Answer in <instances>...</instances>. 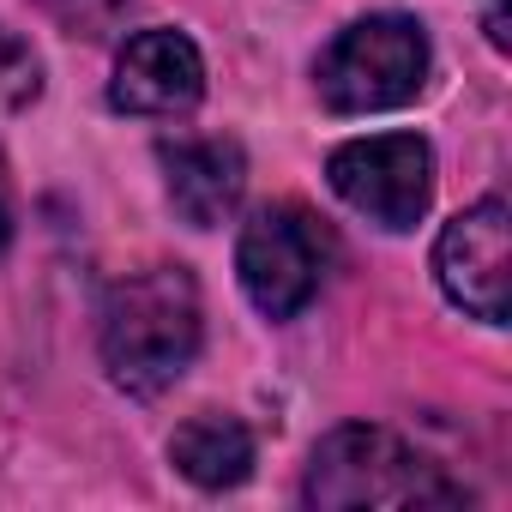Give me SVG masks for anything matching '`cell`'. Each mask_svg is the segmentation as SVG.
Returning a JSON list of instances; mask_svg holds the SVG:
<instances>
[{"instance_id":"obj_1","label":"cell","mask_w":512,"mask_h":512,"mask_svg":"<svg viewBox=\"0 0 512 512\" xmlns=\"http://www.w3.org/2000/svg\"><path fill=\"white\" fill-rule=\"evenodd\" d=\"M199 338H205V308H199L193 272L181 266L127 272L103 296L97 350H103L109 380L133 398H157L163 386H175L193 368Z\"/></svg>"},{"instance_id":"obj_2","label":"cell","mask_w":512,"mask_h":512,"mask_svg":"<svg viewBox=\"0 0 512 512\" xmlns=\"http://www.w3.org/2000/svg\"><path fill=\"white\" fill-rule=\"evenodd\" d=\"M308 506H326V512H356V506H458L464 488L434 464L422 458L410 440H398L392 428H374V422H350V428H332L314 458H308V482H302Z\"/></svg>"},{"instance_id":"obj_3","label":"cell","mask_w":512,"mask_h":512,"mask_svg":"<svg viewBox=\"0 0 512 512\" xmlns=\"http://www.w3.org/2000/svg\"><path fill=\"white\" fill-rule=\"evenodd\" d=\"M428 67H434V49H428V31L416 19L368 13V19L344 25L326 43L314 79H320L326 109H338V115H380V109H404L410 97H422Z\"/></svg>"},{"instance_id":"obj_4","label":"cell","mask_w":512,"mask_h":512,"mask_svg":"<svg viewBox=\"0 0 512 512\" xmlns=\"http://www.w3.org/2000/svg\"><path fill=\"white\" fill-rule=\"evenodd\" d=\"M332 260H338V241L308 205L284 199V205H266V211H253L241 223L235 272H241L247 302L266 320H296L320 296Z\"/></svg>"},{"instance_id":"obj_5","label":"cell","mask_w":512,"mask_h":512,"mask_svg":"<svg viewBox=\"0 0 512 512\" xmlns=\"http://www.w3.org/2000/svg\"><path fill=\"white\" fill-rule=\"evenodd\" d=\"M332 193L362 211L380 229H416L428 199H434V151L416 133H374V139H350L332 151L326 163Z\"/></svg>"},{"instance_id":"obj_6","label":"cell","mask_w":512,"mask_h":512,"mask_svg":"<svg viewBox=\"0 0 512 512\" xmlns=\"http://www.w3.org/2000/svg\"><path fill=\"white\" fill-rule=\"evenodd\" d=\"M434 278L452 296V308H464L482 326H506V308H512V211H506V199H482L440 229Z\"/></svg>"},{"instance_id":"obj_7","label":"cell","mask_w":512,"mask_h":512,"mask_svg":"<svg viewBox=\"0 0 512 512\" xmlns=\"http://www.w3.org/2000/svg\"><path fill=\"white\" fill-rule=\"evenodd\" d=\"M199 97H205V61L187 31L127 37L115 79H109V103L121 115H187Z\"/></svg>"},{"instance_id":"obj_8","label":"cell","mask_w":512,"mask_h":512,"mask_svg":"<svg viewBox=\"0 0 512 512\" xmlns=\"http://www.w3.org/2000/svg\"><path fill=\"white\" fill-rule=\"evenodd\" d=\"M163 187H169V205L181 211V223L217 229L241 205L247 157L235 139H175V145H163Z\"/></svg>"},{"instance_id":"obj_9","label":"cell","mask_w":512,"mask_h":512,"mask_svg":"<svg viewBox=\"0 0 512 512\" xmlns=\"http://www.w3.org/2000/svg\"><path fill=\"white\" fill-rule=\"evenodd\" d=\"M169 458L193 488H235L253 470V434H247V422H235L223 410H199L193 422L175 428Z\"/></svg>"},{"instance_id":"obj_10","label":"cell","mask_w":512,"mask_h":512,"mask_svg":"<svg viewBox=\"0 0 512 512\" xmlns=\"http://www.w3.org/2000/svg\"><path fill=\"white\" fill-rule=\"evenodd\" d=\"M37 97H43V61H37V49L19 31L0 25V115H19Z\"/></svg>"},{"instance_id":"obj_11","label":"cell","mask_w":512,"mask_h":512,"mask_svg":"<svg viewBox=\"0 0 512 512\" xmlns=\"http://www.w3.org/2000/svg\"><path fill=\"white\" fill-rule=\"evenodd\" d=\"M133 7H139V0H49V13H55L73 37H91V43L115 37V31L133 19Z\"/></svg>"},{"instance_id":"obj_12","label":"cell","mask_w":512,"mask_h":512,"mask_svg":"<svg viewBox=\"0 0 512 512\" xmlns=\"http://www.w3.org/2000/svg\"><path fill=\"white\" fill-rule=\"evenodd\" d=\"M13 241V181H7V163H0V253Z\"/></svg>"}]
</instances>
